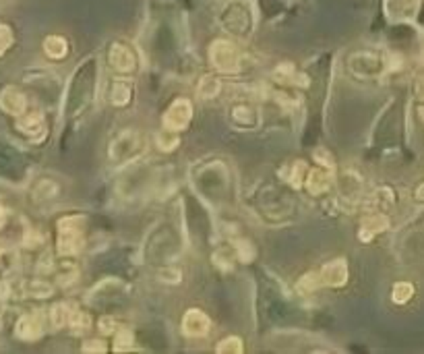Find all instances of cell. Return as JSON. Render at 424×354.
Returning <instances> with one entry per match:
<instances>
[{"instance_id":"1","label":"cell","mask_w":424,"mask_h":354,"mask_svg":"<svg viewBox=\"0 0 424 354\" xmlns=\"http://www.w3.org/2000/svg\"><path fill=\"white\" fill-rule=\"evenodd\" d=\"M85 243V217L65 215L56 226V251L63 257H75L81 253Z\"/></svg>"},{"instance_id":"2","label":"cell","mask_w":424,"mask_h":354,"mask_svg":"<svg viewBox=\"0 0 424 354\" xmlns=\"http://www.w3.org/2000/svg\"><path fill=\"white\" fill-rule=\"evenodd\" d=\"M210 63L215 71L224 75H234L243 67L240 48L230 39H215L210 46Z\"/></svg>"},{"instance_id":"3","label":"cell","mask_w":424,"mask_h":354,"mask_svg":"<svg viewBox=\"0 0 424 354\" xmlns=\"http://www.w3.org/2000/svg\"><path fill=\"white\" fill-rule=\"evenodd\" d=\"M143 151H145V139L135 129H124L110 143V160L116 164L131 162V160L139 158Z\"/></svg>"},{"instance_id":"4","label":"cell","mask_w":424,"mask_h":354,"mask_svg":"<svg viewBox=\"0 0 424 354\" xmlns=\"http://www.w3.org/2000/svg\"><path fill=\"white\" fill-rule=\"evenodd\" d=\"M221 23H224L226 32H230L234 36H248V32L252 27L250 8L245 2H230L226 6V11L221 13Z\"/></svg>"},{"instance_id":"5","label":"cell","mask_w":424,"mask_h":354,"mask_svg":"<svg viewBox=\"0 0 424 354\" xmlns=\"http://www.w3.org/2000/svg\"><path fill=\"white\" fill-rule=\"evenodd\" d=\"M108 65L116 75H133L139 67L133 48L129 44H122V42L110 44V48H108Z\"/></svg>"},{"instance_id":"6","label":"cell","mask_w":424,"mask_h":354,"mask_svg":"<svg viewBox=\"0 0 424 354\" xmlns=\"http://www.w3.org/2000/svg\"><path fill=\"white\" fill-rule=\"evenodd\" d=\"M193 120V104L186 98L174 100L162 116V127L174 133H182Z\"/></svg>"},{"instance_id":"7","label":"cell","mask_w":424,"mask_h":354,"mask_svg":"<svg viewBox=\"0 0 424 354\" xmlns=\"http://www.w3.org/2000/svg\"><path fill=\"white\" fill-rule=\"evenodd\" d=\"M210 331H212V319L201 309H188L182 315V334L186 338L201 340V338L210 336Z\"/></svg>"},{"instance_id":"8","label":"cell","mask_w":424,"mask_h":354,"mask_svg":"<svg viewBox=\"0 0 424 354\" xmlns=\"http://www.w3.org/2000/svg\"><path fill=\"white\" fill-rule=\"evenodd\" d=\"M135 94V85L131 81V75H118L108 83L106 98L114 108H124Z\"/></svg>"},{"instance_id":"9","label":"cell","mask_w":424,"mask_h":354,"mask_svg":"<svg viewBox=\"0 0 424 354\" xmlns=\"http://www.w3.org/2000/svg\"><path fill=\"white\" fill-rule=\"evenodd\" d=\"M321 276V284L327 288H342L348 284L350 278V270H348V261L346 259H333L329 263H325L319 270Z\"/></svg>"},{"instance_id":"10","label":"cell","mask_w":424,"mask_h":354,"mask_svg":"<svg viewBox=\"0 0 424 354\" xmlns=\"http://www.w3.org/2000/svg\"><path fill=\"white\" fill-rule=\"evenodd\" d=\"M383 67H385V63L373 52H356L350 58V69L356 77H362V79H371V77L381 75Z\"/></svg>"},{"instance_id":"11","label":"cell","mask_w":424,"mask_h":354,"mask_svg":"<svg viewBox=\"0 0 424 354\" xmlns=\"http://www.w3.org/2000/svg\"><path fill=\"white\" fill-rule=\"evenodd\" d=\"M0 110L8 116H15L19 118L21 114L27 112V98L25 94L15 87V85H6L2 91H0Z\"/></svg>"},{"instance_id":"12","label":"cell","mask_w":424,"mask_h":354,"mask_svg":"<svg viewBox=\"0 0 424 354\" xmlns=\"http://www.w3.org/2000/svg\"><path fill=\"white\" fill-rule=\"evenodd\" d=\"M44 334V319L39 313H27L19 317L15 325V336L23 342H36Z\"/></svg>"},{"instance_id":"13","label":"cell","mask_w":424,"mask_h":354,"mask_svg":"<svg viewBox=\"0 0 424 354\" xmlns=\"http://www.w3.org/2000/svg\"><path fill=\"white\" fill-rule=\"evenodd\" d=\"M389 228V217L383 212H373L362 217L360 222V230H358V239L362 243H371L377 234L385 232Z\"/></svg>"},{"instance_id":"14","label":"cell","mask_w":424,"mask_h":354,"mask_svg":"<svg viewBox=\"0 0 424 354\" xmlns=\"http://www.w3.org/2000/svg\"><path fill=\"white\" fill-rule=\"evenodd\" d=\"M17 129L32 137V139H39L46 133V120L41 112H25L17 118Z\"/></svg>"},{"instance_id":"15","label":"cell","mask_w":424,"mask_h":354,"mask_svg":"<svg viewBox=\"0 0 424 354\" xmlns=\"http://www.w3.org/2000/svg\"><path fill=\"white\" fill-rule=\"evenodd\" d=\"M230 116H232V122L236 127H243V129H255L259 125V112L257 108L248 102H236L230 108Z\"/></svg>"},{"instance_id":"16","label":"cell","mask_w":424,"mask_h":354,"mask_svg":"<svg viewBox=\"0 0 424 354\" xmlns=\"http://www.w3.org/2000/svg\"><path fill=\"white\" fill-rule=\"evenodd\" d=\"M304 187L311 195H323L331 189V175L327 168H311L304 178Z\"/></svg>"},{"instance_id":"17","label":"cell","mask_w":424,"mask_h":354,"mask_svg":"<svg viewBox=\"0 0 424 354\" xmlns=\"http://www.w3.org/2000/svg\"><path fill=\"white\" fill-rule=\"evenodd\" d=\"M77 307L72 303H56L52 305L50 313H48V319H50V325L54 329H63V327H69V321H71L72 311Z\"/></svg>"},{"instance_id":"18","label":"cell","mask_w":424,"mask_h":354,"mask_svg":"<svg viewBox=\"0 0 424 354\" xmlns=\"http://www.w3.org/2000/svg\"><path fill=\"white\" fill-rule=\"evenodd\" d=\"M44 52L52 61H63L69 56V42L63 36H48L44 39Z\"/></svg>"},{"instance_id":"19","label":"cell","mask_w":424,"mask_h":354,"mask_svg":"<svg viewBox=\"0 0 424 354\" xmlns=\"http://www.w3.org/2000/svg\"><path fill=\"white\" fill-rule=\"evenodd\" d=\"M221 79L217 77V75H205L201 81H199V87H197V91H199V96L203 98V100H213V98H217L219 94H221Z\"/></svg>"},{"instance_id":"20","label":"cell","mask_w":424,"mask_h":354,"mask_svg":"<svg viewBox=\"0 0 424 354\" xmlns=\"http://www.w3.org/2000/svg\"><path fill=\"white\" fill-rule=\"evenodd\" d=\"M307 172H309V168H307V164L304 162H292L285 170L282 172V177L285 182H290L294 189H300L302 184H304V178H307Z\"/></svg>"},{"instance_id":"21","label":"cell","mask_w":424,"mask_h":354,"mask_svg":"<svg viewBox=\"0 0 424 354\" xmlns=\"http://www.w3.org/2000/svg\"><path fill=\"white\" fill-rule=\"evenodd\" d=\"M135 346V334L131 331V327H118L114 331V353H129Z\"/></svg>"},{"instance_id":"22","label":"cell","mask_w":424,"mask_h":354,"mask_svg":"<svg viewBox=\"0 0 424 354\" xmlns=\"http://www.w3.org/2000/svg\"><path fill=\"white\" fill-rule=\"evenodd\" d=\"M414 292H416V290H414V284L395 282L393 284V288H391V301H393L395 305H406V303L412 301Z\"/></svg>"},{"instance_id":"23","label":"cell","mask_w":424,"mask_h":354,"mask_svg":"<svg viewBox=\"0 0 424 354\" xmlns=\"http://www.w3.org/2000/svg\"><path fill=\"white\" fill-rule=\"evenodd\" d=\"M215 353L217 354H243L245 353V344L238 336H228L224 340L217 342L215 346Z\"/></svg>"},{"instance_id":"24","label":"cell","mask_w":424,"mask_h":354,"mask_svg":"<svg viewBox=\"0 0 424 354\" xmlns=\"http://www.w3.org/2000/svg\"><path fill=\"white\" fill-rule=\"evenodd\" d=\"M155 145L162 151H174L178 145H180V137H178V133H174V131H168V129L162 127V131L155 135Z\"/></svg>"},{"instance_id":"25","label":"cell","mask_w":424,"mask_h":354,"mask_svg":"<svg viewBox=\"0 0 424 354\" xmlns=\"http://www.w3.org/2000/svg\"><path fill=\"white\" fill-rule=\"evenodd\" d=\"M323 284H321V276H319V272H309V274H304L298 284H296V290L302 294V296H307V294H313L315 290H319Z\"/></svg>"},{"instance_id":"26","label":"cell","mask_w":424,"mask_h":354,"mask_svg":"<svg viewBox=\"0 0 424 354\" xmlns=\"http://www.w3.org/2000/svg\"><path fill=\"white\" fill-rule=\"evenodd\" d=\"M69 327H71L72 334H85L91 327V315L87 311L75 309L71 315V321H69Z\"/></svg>"},{"instance_id":"27","label":"cell","mask_w":424,"mask_h":354,"mask_svg":"<svg viewBox=\"0 0 424 354\" xmlns=\"http://www.w3.org/2000/svg\"><path fill=\"white\" fill-rule=\"evenodd\" d=\"M25 290H27L30 296H36V298H48L54 292L52 284H48L46 280H41V278H36V280L25 284Z\"/></svg>"},{"instance_id":"28","label":"cell","mask_w":424,"mask_h":354,"mask_svg":"<svg viewBox=\"0 0 424 354\" xmlns=\"http://www.w3.org/2000/svg\"><path fill=\"white\" fill-rule=\"evenodd\" d=\"M393 203V193L389 189H381L373 195V206H375V212H387Z\"/></svg>"},{"instance_id":"29","label":"cell","mask_w":424,"mask_h":354,"mask_svg":"<svg viewBox=\"0 0 424 354\" xmlns=\"http://www.w3.org/2000/svg\"><path fill=\"white\" fill-rule=\"evenodd\" d=\"M58 195V184L52 180H39V184L36 187V199L44 201V199H52Z\"/></svg>"},{"instance_id":"30","label":"cell","mask_w":424,"mask_h":354,"mask_svg":"<svg viewBox=\"0 0 424 354\" xmlns=\"http://www.w3.org/2000/svg\"><path fill=\"white\" fill-rule=\"evenodd\" d=\"M234 251H236V257L245 263H250L255 259V247L248 243V241H236L234 245Z\"/></svg>"},{"instance_id":"31","label":"cell","mask_w":424,"mask_h":354,"mask_svg":"<svg viewBox=\"0 0 424 354\" xmlns=\"http://www.w3.org/2000/svg\"><path fill=\"white\" fill-rule=\"evenodd\" d=\"M13 42H15V36H13V30H11V25H6V23H0V56L13 46Z\"/></svg>"},{"instance_id":"32","label":"cell","mask_w":424,"mask_h":354,"mask_svg":"<svg viewBox=\"0 0 424 354\" xmlns=\"http://www.w3.org/2000/svg\"><path fill=\"white\" fill-rule=\"evenodd\" d=\"M81 350H83V353H89V354H98V353L102 354V353H106L108 346L102 338H91V340H87V342L81 346Z\"/></svg>"},{"instance_id":"33","label":"cell","mask_w":424,"mask_h":354,"mask_svg":"<svg viewBox=\"0 0 424 354\" xmlns=\"http://www.w3.org/2000/svg\"><path fill=\"white\" fill-rule=\"evenodd\" d=\"M98 327H100V331H102L104 336H110V334H114V331L118 329V323H116V319L114 317H102L100 319V323H98Z\"/></svg>"},{"instance_id":"34","label":"cell","mask_w":424,"mask_h":354,"mask_svg":"<svg viewBox=\"0 0 424 354\" xmlns=\"http://www.w3.org/2000/svg\"><path fill=\"white\" fill-rule=\"evenodd\" d=\"M414 91H416V98H418V102H423V104H424V75H420V77L416 79Z\"/></svg>"},{"instance_id":"35","label":"cell","mask_w":424,"mask_h":354,"mask_svg":"<svg viewBox=\"0 0 424 354\" xmlns=\"http://www.w3.org/2000/svg\"><path fill=\"white\" fill-rule=\"evenodd\" d=\"M6 217H8V212H6V210H4V208L0 206V228H2L4 224H6Z\"/></svg>"},{"instance_id":"36","label":"cell","mask_w":424,"mask_h":354,"mask_svg":"<svg viewBox=\"0 0 424 354\" xmlns=\"http://www.w3.org/2000/svg\"><path fill=\"white\" fill-rule=\"evenodd\" d=\"M416 199H418V201H424V182L416 189Z\"/></svg>"},{"instance_id":"37","label":"cell","mask_w":424,"mask_h":354,"mask_svg":"<svg viewBox=\"0 0 424 354\" xmlns=\"http://www.w3.org/2000/svg\"><path fill=\"white\" fill-rule=\"evenodd\" d=\"M420 116H423V122H424V108H420Z\"/></svg>"},{"instance_id":"38","label":"cell","mask_w":424,"mask_h":354,"mask_svg":"<svg viewBox=\"0 0 424 354\" xmlns=\"http://www.w3.org/2000/svg\"><path fill=\"white\" fill-rule=\"evenodd\" d=\"M0 257H2V251H0Z\"/></svg>"},{"instance_id":"39","label":"cell","mask_w":424,"mask_h":354,"mask_svg":"<svg viewBox=\"0 0 424 354\" xmlns=\"http://www.w3.org/2000/svg\"><path fill=\"white\" fill-rule=\"evenodd\" d=\"M423 63H424V54H423Z\"/></svg>"}]
</instances>
